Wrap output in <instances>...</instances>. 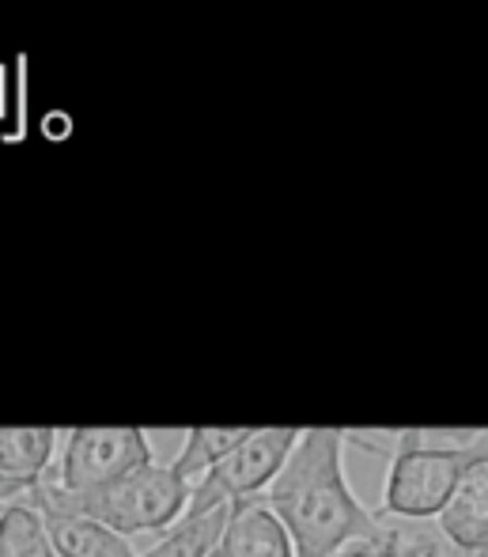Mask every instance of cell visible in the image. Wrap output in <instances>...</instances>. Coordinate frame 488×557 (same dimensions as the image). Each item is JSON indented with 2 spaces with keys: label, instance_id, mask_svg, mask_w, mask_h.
<instances>
[{
  "label": "cell",
  "instance_id": "ba28073f",
  "mask_svg": "<svg viewBox=\"0 0 488 557\" xmlns=\"http://www.w3.org/2000/svg\"><path fill=\"white\" fill-rule=\"evenodd\" d=\"M35 512L42 516L58 557H140L129 539L110 531L99 520L73 512H46V508H35Z\"/></svg>",
  "mask_w": 488,
  "mask_h": 557
},
{
  "label": "cell",
  "instance_id": "8992f818",
  "mask_svg": "<svg viewBox=\"0 0 488 557\" xmlns=\"http://www.w3.org/2000/svg\"><path fill=\"white\" fill-rule=\"evenodd\" d=\"M436 528L462 554L488 557V451H477V459L459 478L447 508L436 516Z\"/></svg>",
  "mask_w": 488,
  "mask_h": 557
},
{
  "label": "cell",
  "instance_id": "8fae6325",
  "mask_svg": "<svg viewBox=\"0 0 488 557\" xmlns=\"http://www.w3.org/2000/svg\"><path fill=\"white\" fill-rule=\"evenodd\" d=\"M0 557H58L42 516L27 500L0 508Z\"/></svg>",
  "mask_w": 488,
  "mask_h": 557
},
{
  "label": "cell",
  "instance_id": "7c38bea8",
  "mask_svg": "<svg viewBox=\"0 0 488 557\" xmlns=\"http://www.w3.org/2000/svg\"><path fill=\"white\" fill-rule=\"evenodd\" d=\"M387 557H477V554H462L454 543H447V535L436 528V523L390 520L387 523Z\"/></svg>",
  "mask_w": 488,
  "mask_h": 557
},
{
  "label": "cell",
  "instance_id": "2e32d148",
  "mask_svg": "<svg viewBox=\"0 0 488 557\" xmlns=\"http://www.w3.org/2000/svg\"><path fill=\"white\" fill-rule=\"evenodd\" d=\"M212 557H227V554H224V550H216V554H212Z\"/></svg>",
  "mask_w": 488,
  "mask_h": 557
},
{
  "label": "cell",
  "instance_id": "7a4b0ae2",
  "mask_svg": "<svg viewBox=\"0 0 488 557\" xmlns=\"http://www.w3.org/2000/svg\"><path fill=\"white\" fill-rule=\"evenodd\" d=\"M193 485L175 474V467L163 462H148V467L125 474L122 482L107 485L96 493H68L58 482H38L27 493L30 508H46V512H73L88 516V520L107 523L117 535H145V531H167L183 520L190 508Z\"/></svg>",
  "mask_w": 488,
  "mask_h": 557
},
{
  "label": "cell",
  "instance_id": "52a82bcc",
  "mask_svg": "<svg viewBox=\"0 0 488 557\" xmlns=\"http://www.w3.org/2000/svg\"><path fill=\"white\" fill-rule=\"evenodd\" d=\"M220 550L227 557H296V543L285 523L277 520V512L258 497L232 505Z\"/></svg>",
  "mask_w": 488,
  "mask_h": 557
},
{
  "label": "cell",
  "instance_id": "9c48e42d",
  "mask_svg": "<svg viewBox=\"0 0 488 557\" xmlns=\"http://www.w3.org/2000/svg\"><path fill=\"white\" fill-rule=\"evenodd\" d=\"M58 447V429H0V478L38 485Z\"/></svg>",
  "mask_w": 488,
  "mask_h": 557
},
{
  "label": "cell",
  "instance_id": "3957f363",
  "mask_svg": "<svg viewBox=\"0 0 488 557\" xmlns=\"http://www.w3.org/2000/svg\"><path fill=\"white\" fill-rule=\"evenodd\" d=\"M477 459V451L459 433L436 441L424 429H401L390 451L387 485H383L379 520L431 523L451 500L459 478Z\"/></svg>",
  "mask_w": 488,
  "mask_h": 557
},
{
  "label": "cell",
  "instance_id": "4fadbf2b",
  "mask_svg": "<svg viewBox=\"0 0 488 557\" xmlns=\"http://www.w3.org/2000/svg\"><path fill=\"white\" fill-rule=\"evenodd\" d=\"M329 557H387V523H383L375 535L367 539H352V543H345L341 550H334Z\"/></svg>",
  "mask_w": 488,
  "mask_h": 557
},
{
  "label": "cell",
  "instance_id": "30bf717a",
  "mask_svg": "<svg viewBox=\"0 0 488 557\" xmlns=\"http://www.w3.org/2000/svg\"><path fill=\"white\" fill-rule=\"evenodd\" d=\"M247 436H250V429H190L183 451H178V459L171 462V467H175V474L183 478V482L197 485L212 467H220L235 447L247 441Z\"/></svg>",
  "mask_w": 488,
  "mask_h": 557
},
{
  "label": "cell",
  "instance_id": "5bb4252c",
  "mask_svg": "<svg viewBox=\"0 0 488 557\" xmlns=\"http://www.w3.org/2000/svg\"><path fill=\"white\" fill-rule=\"evenodd\" d=\"M454 433H459L470 447H477V451H488V429H481V433H474V429H454Z\"/></svg>",
  "mask_w": 488,
  "mask_h": 557
},
{
  "label": "cell",
  "instance_id": "9a60e30c",
  "mask_svg": "<svg viewBox=\"0 0 488 557\" xmlns=\"http://www.w3.org/2000/svg\"><path fill=\"white\" fill-rule=\"evenodd\" d=\"M46 133H50V137H65V133H68L65 117H61V114H53V117H50V125H46Z\"/></svg>",
  "mask_w": 488,
  "mask_h": 557
},
{
  "label": "cell",
  "instance_id": "5b68a950",
  "mask_svg": "<svg viewBox=\"0 0 488 557\" xmlns=\"http://www.w3.org/2000/svg\"><path fill=\"white\" fill-rule=\"evenodd\" d=\"M148 462H155V455L145 429H73L61 447L58 485L68 493H96Z\"/></svg>",
  "mask_w": 488,
  "mask_h": 557
},
{
  "label": "cell",
  "instance_id": "277c9868",
  "mask_svg": "<svg viewBox=\"0 0 488 557\" xmlns=\"http://www.w3.org/2000/svg\"><path fill=\"white\" fill-rule=\"evenodd\" d=\"M296 441H299V429H250L247 441L193 485L190 505L216 508V505L258 500L273 485V478L285 470Z\"/></svg>",
  "mask_w": 488,
  "mask_h": 557
},
{
  "label": "cell",
  "instance_id": "6da1fadb",
  "mask_svg": "<svg viewBox=\"0 0 488 557\" xmlns=\"http://www.w3.org/2000/svg\"><path fill=\"white\" fill-rule=\"evenodd\" d=\"M345 429H299L285 470L262 493L296 543V557H329L352 539L383 528L375 512L360 505L345 474Z\"/></svg>",
  "mask_w": 488,
  "mask_h": 557
}]
</instances>
